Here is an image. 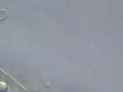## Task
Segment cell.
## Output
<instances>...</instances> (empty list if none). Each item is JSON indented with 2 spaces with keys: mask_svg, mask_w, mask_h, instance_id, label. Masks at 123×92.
<instances>
[{
  "mask_svg": "<svg viewBox=\"0 0 123 92\" xmlns=\"http://www.w3.org/2000/svg\"><path fill=\"white\" fill-rule=\"evenodd\" d=\"M7 88V86L6 83L3 82H0V92H6Z\"/></svg>",
  "mask_w": 123,
  "mask_h": 92,
  "instance_id": "6da1fadb",
  "label": "cell"
}]
</instances>
